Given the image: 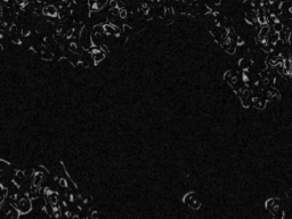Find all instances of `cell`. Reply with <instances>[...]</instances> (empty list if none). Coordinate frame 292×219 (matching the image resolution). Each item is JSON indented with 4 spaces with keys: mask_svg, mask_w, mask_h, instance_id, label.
Returning a JSON list of instances; mask_svg holds the SVG:
<instances>
[{
    "mask_svg": "<svg viewBox=\"0 0 292 219\" xmlns=\"http://www.w3.org/2000/svg\"><path fill=\"white\" fill-rule=\"evenodd\" d=\"M269 30H271V28H269L268 25H263V26L260 28L259 34H258V38H257L258 41L266 39V38H267V35H268V33H269Z\"/></svg>",
    "mask_w": 292,
    "mask_h": 219,
    "instance_id": "1",
    "label": "cell"
},
{
    "mask_svg": "<svg viewBox=\"0 0 292 219\" xmlns=\"http://www.w3.org/2000/svg\"><path fill=\"white\" fill-rule=\"evenodd\" d=\"M105 58V54L102 53L101 50H98L97 53L92 54V60H94V63H99V62H102L103 60Z\"/></svg>",
    "mask_w": 292,
    "mask_h": 219,
    "instance_id": "2",
    "label": "cell"
},
{
    "mask_svg": "<svg viewBox=\"0 0 292 219\" xmlns=\"http://www.w3.org/2000/svg\"><path fill=\"white\" fill-rule=\"evenodd\" d=\"M249 63H252V60H246V58H242V60H240V67L243 69L244 71L249 70V66H250Z\"/></svg>",
    "mask_w": 292,
    "mask_h": 219,
    "instance_id": "3",
    "label": "cell"
},
{
    "mask_svg": "<svg viewBox=\"0 0 292 219\" xmlns=\"http://www.w3.org/2000/svg\"><path fill=\"white\" fill-rule=\"evenodd\" d=\"M92 32H94L95 34L102 35L103 33H104V26H103V24H97V25H96L95 28L92 29Z\"/></svg>",
    "mask_w": 292,
    "mask_h": 219,
    "instance_id": "4",
    "label": "cell"
},
{
    "mask_svg": "<svg viewBox=\"0 0 292 219\" xmlns=\"http://www.w3.org/2000/svg\"><path fill=\"white\" fill-rule=\"evenodd\" d=\"M128 15V11L127 9H124V8H122V9H119V15H118V17L121 18V20H124V18L127 17Z\"/></svg>",
    "mask_w": 292,
    "mask_h": 219,
    "instance_id": "5",
    "label": "cell"
},
{
    "mask_svg": "<svg viewBox=\"0 0 292 219\" xmlns=\"http://www.w3.org/2000/svg\"><path fill=\"white\" fill-rule=\"evenodd\" d=\"M45 13H46V14L52 15V16H55V15H56V9H55V7L50 6V7H48L46 11H45Z\"/></svg>",
    "mask_w": 292,
    "mask_h": 219,
    "instance_id": "6",
    "label": "cell"
},
{
    "mask_svg": "<svg viewBox=\"0 0 292 219\" xmlns=\"http://www.w3.org/2000/svg\"><path fill=\"white\" fill-rule=\"evenodd\" d=\"M50 202H52L53 204H56V203H57V196L55 194L50 195Z\"/></svg>",
    "mask_w": 292,
    "mask_h": 219,
    "instance_id": "7",
    "label": "cell"
},
{
    "mask_svg": "<svg viewBox=\"0 0 292 219\" xmlns=\"http://www.w3.org/2000/svg\"><path fill=\"white\" fill-rule=\"evenodd\" d=\"M231 78H232V73H231L229 71H228V72H226V73H225V77H224V79H225L226 81H229V80H231Z\"/></svg>",
    "mask_w": 292,
    "mask_h": 219,
    "instance_id": "8",
    "label": "cell"
},
{
    "mask_svg": "<svg viewBox=\"0 0 292 219\" xmlns=\"http://www.w3.org/2000/svg\"><path fill=\"white\" fill-rule=\"evenodd\" d=\"M60 185H61V186H63V187H66V186H67L66 180L64 179V178H62V179L60 180Z\"/></svg>",
    "mask_w": 292,
    "mask_h": 219,
    "instance_id": "9",
    "label": "cell"
},
{
    "mask_svg": "<svg viewBox=\"0 0 292 219\" xmlns=\"http://www.w3.org/2000/svg\"><path fill=\"white\" fill-rule=\"evenodd\" d=\"M92 219H97V218H98V213H97L96 211H94V212L92 213Z\"/></svg>",
    "mask_w": 292,
    "mask_h": 219,
    "instance_id": "10",
    "label": "cell"
},
{
    "mask_svg": "<svg viewBox=\"0 0 292 219\" xmlns=\"http://www.w3.org/2000/svg\"><path fill=\"white\" fill-rule=\"evenodd\" d=\"M73 219H79V217H78V216H75V217H73Z\"/></svg>",
    "mask_w": 292,
    "mask_h": 219,
    "instance_id": "11",
    "label": "cell"
}]
</instances>
